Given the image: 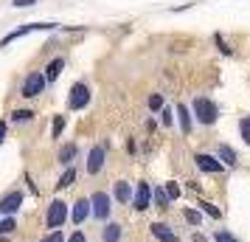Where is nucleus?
I'll return each instance as SVG.
<instances>
[{
  "label": "nucleus",
  "mask_w": 250,
  "mask_h": 242,
  "mask_svg": "<svg viewBox=\"0 0 250 242\" xmlns=\"http://www.w3.org/2000/svg\"><path fill=\"white\" fill-rule=\"evenodd\" d=\"M152 234H155L160 242H180V237H177L166 222H152Z\"/></svg>",
  "instance_id": "nucleus-7"
},
{
  "label": "nucleus",
  "mask_w": 250,
  "mask_h": 242,
  "mask_svg": "<svg viewBox=\"0 0 250 242\" xmlns=\"http://www.w3.org/2000/svg\"><path fill=\"white\" fill-rule=\"evenodd\" d=\"M149 107H152V110H160V107H163V96H160V93L149 96Z\"/></svg>",
  "instance_id": "nucleus-25"
},
{
  "label": "nucleus",
  "mask_w": 250,
  "mask_h": 242,
  "mask_svg": "<svg viewBox=\"0 0 250 242\" xmlns=\"http://www.w3.org/2000/svg\"><path fill=\"white\" fill-rule=\"evenodd\" d=\"M239 130H242V138H245V144H250V115H245V118L239 121Z\"/></svg>",
  "instance_id": "nucleus-19"
},
{
  "label": "nucleus",
  "mask_w": 250,
  "mask_h": 242,
  "mask_svg": "<svg viewBox=\"0 0 250 242\" xmlns=\"http://www.w3.org/2000/svg\"><path fill=\"white\" fill-rule=\"evenodd\" d=\"M73 158H76V147H73V144L62 147V152H59V161H62V163H70Z\"/></svg>",
  "instance_id": "nucleus-18"
},
{
  "label": "nucleus",
  "mask_w": 250,
  "mask_h": 242,
  "mask_svg": "<svg viewBox=\"0 0 250 242\" xmlns=\"http://www.w3.org/2000/svg\"><path fill=\"white\" fill-rule=\"evenodd\" d=\"M194 161H197V166L205 169V172H222V166H225L222 161H216V158H211V155H203V152H200Z\"/></svg>",
  "instance_id": "nucleus-9"
},
{
  "label": "nucleus",
  "mask_w": 250,
  "mask_h": 242,
  "mask_svg": "<svg viewBox=\"0 0 250 242\" xmlns=\"http://www.w3.org/2000/svg\"><path fill=\"white\" fill-rule=\"evenodd\" d=\"M129 195H132V192H129V183H124V180L115 183V200H118V203H129Z\"/></svg>",
  "instance_id": "nucleus-13"
},
{
  "label": "nucleus",
  "mask_w": 250,
  "mask_h": 242,
  "mask_svg": "<svg viewBox=\"0 0 250 242\" xmlns=\"http://www.w3.org/2000/svg\"><path fill=\"white\" fill-rule=\"evenodd\" d=\"M203 211L208 214V217H214V220H219V217H222V211H219V208H216L214 203H203Z\"/></svg>",
  "instance_id": "nucleus-21"
},
{
  "label": "nucleus",
  "mask_w": 250,
  "mask_h": 242,
  "mask_svg": "<svg viewBox=\"0 0 250 242\" xmlns=\"http://www.w3.org/2000/svg\"><path fill=\"white\" fill-rule=\"evenodd\" d=\"M73 180H76V172H73V169H68V172L62 175V180H59L57 186H59V189H65V186H70Z\"/></svg>",
  "instance_id": "nucleus-22"
},
{
  "label": "nucleus",
  "mask_w": 250,
  "mask_h": 242,
  "mask_svg": "<svg viewBox=\"0 0 250 242\" xmlns=\"http://www.w3.org/2000/svg\"><path fill=\"white\" fill-rule=\"evenodd\" d=\"M149 200H152V189H149V183H138L135 208H138V211H146V208H149Z\"/></svg>",
  "instance_id": "nucleus-8"
},
{
  "label": "nucleus",
  "mask_w": 250,
  "mask_h": 242,
  "mask_svg": "<svg viewBox=\"0 0 250 242\" xmlns=\"http://www.w3.org/2000/svg\"><path fill=\"white\" fill-rule=\"evenodd\" d=\"M166 195H169V200L180 197V186H177V183H169V186H166Z\"/></svg>",
  "instance_id": "nucleus-27"
},
{
  "label": "nucleus",
  "mask_w": 250,
  "mask_h": 242,
  "mask_svg": "<svg viewBox=\"0 0 250 242\" xmlns=\"http://www.w3.org/2000/svg\"><path fill=\"white\" fill-rule=\"evenodd\" d=\"M45 76L42 73H28L25 76V82H23V96L25 99H34V96H40V93L45 90Z\"/></svg>",
  "instance_id": "nucleus-3"
},
{
  "label": "nucleus",
  "mask_w": 250,
  "mask_h": 242,
  "mask_svg": "<svg viewBox=\"0 0 250 242\" xmlns=\"http://www.w3.org/2000/svg\"><path fill=\"white\" fill-rule=\"evenodd\" d=\"M163 124H171V110H163Z\"/></svg>",
  "instance_id": "nucleus-32"
},
{
  "label": "nucleus",
  "mask_w": 250,
  "mask_h": 242,
  "mask_svg": "<svg viewBox=\"0 0 250 242\" xmlns=\"http://www.w3.org/2000/svg\"><path fill=\"white\" fill-rule=\"evenodd\" d=\"M87 214H90V200H84V197H82L79 203L73 206V222H76V225H82Z\"/></svg>",
  "instance_id": "nucleus-11"
},
{
  "label": "nucleus",
  "mask_w": 250,
  "mask_h": 242,
  "mask_svg": "<svg viewBox=\"0 0 250 242\" xmlns=\"http://www.w3.org/2000/svg\"><path fill=\"white\" fill-rule=\"evenodd\" d=\"M183 217L188 220L191 225H200V222H203V217H200V211H194V208H186V211H183Z\"/></svg>",
  "instance_id": "nucleus-20"
},
{
  "label": "nucleus",
  "mask_w": 250,
  "mask_h": 242,
  "mask_svg": "<svg viewBox=\"0 0 250 242\" xmlns=\"http://www.w3.org/2000/svg\"><path fill=\"white\" fill-rule=\"evenodd\" d=\"M216 242H239V240L233 234H228V231H219V234H216Z\"/></svg>",
  "instance_id": "nucleus-28"
},
{
  "label": "nucleus",
  "mask_w": 250,
  "mask_h": 242,
  "mask_svg": "<svg viewBox=\"0 0 250 242\" xmlns=\"http://www.w3.org/2000/svg\"><path fill=\"white\" fill-rule=\"evenodd\" d=\"M90 206H93V214H96L99 220H104L107 214H110V197L104 195V192H96L93 200H90Z\"/></svg>",
  "instance_id": "nucleus-6"
},
{
  "label": "nucleus",
  "mask_w": 250,
  "mask_h": 242,
  "mask_svg": "<svg viewBox=\"0 0 250 242\" xmlns=\"http://www.w3.org/2000/svg\"><path fill=\"white\" fill-rule=\"evenodd\" d=\"M68 242H87V240H84V234H82V231H76V234H73Z\"/></svg>",
  "instance_id": "nucleus-31"
},
{
  "label": "nucleus",
  "mask_w": 250,
  "mask_h": 242,
  "mask_svg": "<svg viewBox=\"0 0 250 242\" xmlns=\"http://www.w3.org/2000/svg\"><path fill=\"white\" fill-rule=\"evenodd\" d=\"M102 166H104V147H93V150H90V158H87V172L96 175Z\"/></svg>",
  "instance_id": "nucleus-10"
},
{
  "label": "nucleus",
  "mask_w": 250,
  "mask_h": 242,
  "mask_svg": "<svg viewBox=\"0 0 250 242\" xmlns=\"http://www.w3.org/2000/svg\"><path fill=\"white\" fill-rule=\"evenodd\" d=\"M177 115H180V127H183V132H186V135H188V132H191V115H188V110H186V107H177Z\"/></svg>",
  "instance_id": "nucleus-15"
},
{
  "label": "nucleus",
  "mask_w": 250,
  "mask_h": 242,
  "mask_svg": "<svg viewBox=\"0 0 250 242\" xmlns=\"http://www.w3.org/2000/svg\"><path fill=\"white\" fill-rule=\"evenodd\" d=\"M62 68H65V59H54V62H51V65L45 68V79H48V82H54V79L59 76V70H62Z\"/></svg>",
  "instance_id": "nucleus-12"
},
{
  "label": "nucleus",
  "mask_w": 250,
  "mask_h": 242,
  "mask_svg": "<svg viewBox=\"0 0 250 242\" xmlns=\"http://www.w3.org/2000/svg\"><path fill=\"white\" fill-rule=\"evenodd\" d=\"M20 203H23V195L20 192H9V195L0 200V214H6V217H12L14 211L20 208Z\"/></svg>",
  "instance_id": "nucleus-5"
},
{
  "label": "nucleus",
  "mask_w": 250,
  "mask_h": 242,
  "mask_svg": "<svg viewBox=\"0 0 250 242\" xmlns=\"http://www.w3.org/2000/svg\"><path fill=\"white\" fill-rule=\"evenodd\" d=\"M3 135H6V124L0 121V141H3Z\"/></svg>",
  "instance_id": "nucleus-33"
},
{
  "label": "nucleus",
  "mask_w": 250,
  "mask_h": 242,
  "mask_svg": "<svg viewBox=\"0 0 250 242\" xmlns=\"http://www.w3.org/2000/svg\"><path fill=\"white\" fill-rule=\"evenodd\" d=\"M68 217V206L62 203V200H54L51 206H48V228H59L62 222Z\"/></svg>",
  "instance_id": "nucleus-4"
},
{
  "label": "nucleus",
  "mask_w": 250,
  "mask_h": 242,
  "mask_svg": "<svg viewBox=\"0 0 250 242\" xmlns=\"http://www.w3.org/2000/svg\"><path fill=\"white\" fill-rule=\"evenodd\" d=\"M62 130H65V118H62V115H57V118H54V130H51V132H54V138H59V135H62Z\"/></svg>",
  "instance_id": "nucleus-23"
},
{
  "label": "nucleus",
  "mask_w": 250,
  "mask_h": 242,
  "mask_svg": "<svg viewBox=\"0 0 250 242\" xmlns=\"http://www.w3.org/2000/svg\"><path fill=\"white\" fill-rule=\"evenodd\" d=\"M194 113H197V118H200L203 124H214L216 115H219V107H216L211 99H205V96H197V99H194Z\"/></svg>",
  "instance_id": "nucleus-1"
},
{
  "label": "nucleus",
  "mask_w": 250,
  "mask_h": 242,
  "mask_svg": "<svg viewBox=\"0 0 250 242\" xmlns=\"http://www.w3.org/2000/svg\"><path fill=\"white\" fill-rule=\"evenodd\" d=\"M0 242H6V240H0Z\"/></svg>",
  "instance_id": "nucleus-34"
},
{
  "label": "nucleus",
  "mask_w": 250,
  "mask_h": 242,
  "mask_svg": "<svg viewBox=\"0 0 250 242\" xmlns=\"http://www.w3.org/2000/svg\"><path fill=\"white\" fill-rule=\"evenodd\" d=\"M31 115H34L31 110H17V113H14L12 118H14V121H31Z\"/></svg>",
  "instance_id": "nucleus-26"
},
{
  "label": "nucleus",
  "mask_w": 250,
  "mask_h": 242,
  "mask_svg": "<svg viewBox=\"0 0 250 242\" xmlns=\"http://www.w3.org/2000/svg\"><path fill=\"white\" fill-rule=\"evenodd\" d=\"M9 231H14V217L0 220V237H3V234H9Z\"/></svg>",
  "instance_id": "nucleus-24"
},
{
  "label": "nucleus",
  "mask_w": 250,
  "mask_h": 242,
  "mask_svg": "<svg viewBox=\"0 0 250 242\" xmlns=\"http://www.w3.org/2000/svg\"><path fill=\"white\" fill-rule=\"evenodd\" d=\"M37 0H14V6H17V9H28V6H34Z\"/></svg>",
  "instance_id": "nucleus-30"
},
{
  "label": "nucleus",
  "mask_w": 250,
  "mask_h": 242,
  "mask_svg": "<svg viewBox=\"0 0 250 242\" xmlns=\"http://www.w3.org/2000/svg\"><path fill=\"white\" fill-rule=\"evenodd\" d=\"M87 104H90V88H87V85H82V82H76V85L70 88L68 107H70V110H82V107H87Z\"/></svg>",
  "instance_id": "nucleus-2"
},
{
  "label": "nucleus",
  "mask_w": 250,
  "mask_h": 242,
  "mask_svg": "<svg viewBox=\"0 0 250 242\" xmlns=\"http://www.w3.org/2000/svg\"><path fill=\"white\" fill-rule=\"evenodd\" d=\"M219 158H222L228 166H233V163H236V152L230 150V147H225V144H222V147H219Z\"/></svg>",
  "instance_id": "nucleus-16"
},
{
  "label": "nucleus",
  "mask_w": 250,
  "mask_h": 242,
  "mask_svg": "<svg viewBox=\"0 0 250 242\" xmlns=\"http://www.w3.org/2000/svg\"><path fill=\"white\" fill-rule=\"evenodd\" d=\"M152 197H155L158 208H169V195H166V189H155V192H152Z\"/></svg>",
  "instance_id": "nucleus-17"
},
{
  "label": "nucleus",
  "mask_w": 250,
  "mask_h": 242,
  "mask_svg": "<svg viewBox=\"0 0 250 242\" xmlns=\"http://www.w3.org/2000/svg\"><path fill=\"white\" fill-rule=\"evenodd\" d=\"M102 237H104V242H118V240H121V225H115V222H113V225H107Z\"/></svg>",
  "instance_id": "nucleus-14"
},
{
  "label": "nucleus",
  "mask_w": 250,
  "mask_h": 242,
  "mask_svg": "<svg viewBox=\"0 0 250 242\" xmlns=\"http://www.w3.org/2000/svg\"><path fill=\"white\" fill-rule=\"evenodd\" d=\"M40 242H62V231H54V234H48L45 240H40Z\"/></svg>",
  "instance_id": "nucleus-29"
}]
</instances>
